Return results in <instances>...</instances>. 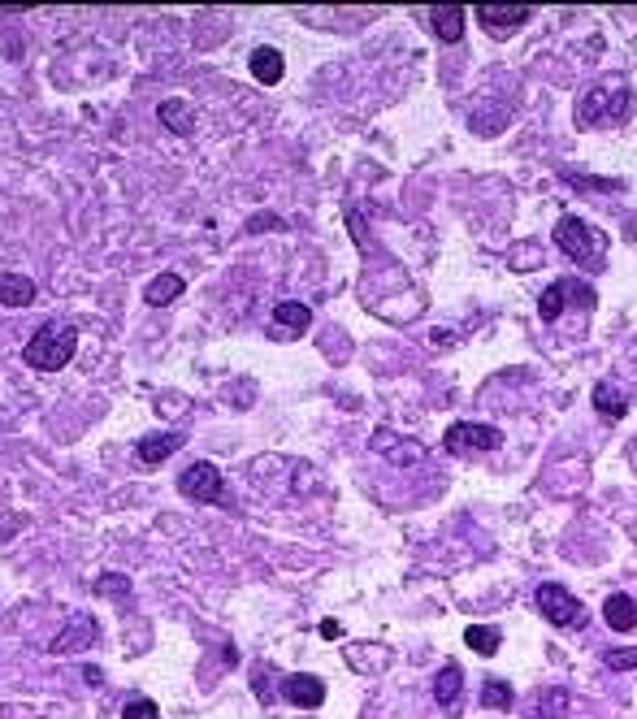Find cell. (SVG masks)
<instances>
[{
    "instance_id": "6da1fadb",
    "label": "cell",
    "mask_w": 637,
    "mask_h": 719,
    "mask_svg": "<svg viewBox=\"0 0 637 719\" xmlns=\"http://www.w3.org/2000/svg\"><path fill=\"white\" fill-rule=\"evenodd\" d=\"M633 113V91H629V78L624 74H607L590 83L577 96V126L581 130H594V126H624Z\"/></svg>"
},
{
    "instance_id": "7a4b0ae2",
    "label": "cell",
    "mask_w": 637,
    "mask_h": 719,
    "mask_svg": "<svg viewBox=\"0 0 637 719\" xmlns=\"http://www.w3.org/2000/svg\"><path fill=\"white\" fill-rule=\"evenodd\" d=\"M74 351H78V330L74 325H52L44 321L35 330V338L22 347V360L31 364L35 373H61L65 364L74 360Z\"/></svg>"
},
{
    "instance_id": "3957f363",
    "label": "cell",
    "mask_w": 637,
    "mask_h": 719,
    "mask_svg": "<svg viewBox=\"0 0 637 719\" xmlns=\"http://www.w3.org/2000/svg\"><path fill=\"white\" fill-rule=\"evenodd\" d=\"M555 243H559V252H564L572 265H598L607 252V239L598 230H590L581 217H572L564 213L555 221Z\"/></svg>"
},
{
    "instance_id": "277c9868",
    "label": "cell",
    "mask_w": 637,
    "mask_h": 719,
    "mask_svg": "<svg viewBox=\"0 0 637 719\" xmlns=\"http://www.w3.org/2000/svg\"><path fill=\"white\" fill-rule=\"evenodd\" d=\"M533 603H538V611L555 624V629H585V624H590V611H585L581 598L572 590H564V585H555V581L538 585Z\"/></svg>"
},
{
    "instance_id": "5b68a950",
    "label": "cell",
    "mask_w": 637,
    "mask_h": 719,
    "mask_svg": "<svg viewBox=\"0 0 637 719\" xmlns=\"http://www.w3.org/2000/svg\"><path fill=\"white\" fill-rule=\"evenodd\" d=\"M568 304L594 312V308H598V291H594L590 282H581V278H559V282H551V286H546V291L538 295V317L551 325V321H559V312H564Z\"/></svg>"
},
{
    "instance_id": "8992f818",
    "label": "cell",
    "mask_w": 637,
    "mask_h": 719,
    "mask_svg": "<svg viewBox=\"0 0 637 719\" xmlns=\"http://www.w3.org/2000/svg\"><path fill=\"white\" fill-rule=\"evenodd\" d=\"M178 490H182V499H191V503H226V477L208 460H195L187 473L178 477Z\"/></svg>"
},
{
    "instance_id": "52a82bcc",
    "label": "cell",
    "mask_w": 637,
    "mask_h": 719,
    "mask_svg": "<svg viewBox=\"0 0 637 719\" xmlns=\"http://www.w3.org/2000/svg\"><path fill=\"white\" fill-rule=\"evenodd\" d=\"M477 22L486 26V35L490 39H512L520 26H525L533 18V9L529 5H477Z\"/></svg>"
},
{
    "instance_id": "ba28073f",
    "label": "cell",
    "mask_w": 637,
    "mask_h": 719,
    "mask_svg": "<svg viewBox=\"0 0 637 719\" xmlns=\"http://www.w3.org/2000/svg\"><path fill=\"white\" fill-rule=\"evenodd\" d=\"M447 451H499L503 447V434L494 425H473V421H460V425H451L447 429Z\"/></svg>"
},
{
    "instance_id": "9c48e42d",
    "label": "cell",
    "mask_w": 637,
    "mask_h": 719,
    "mask_svg": "<svg viewBox=\"0 0 637 719\" xmlns=\"http://www.w3.org/2000/svg\"><path fill=\"white\" fill-rule=\"evenodd\" d=\"M96 637H100L96 620L78 611V616L65 620V629L48 642V655H74V650H91V646H96Z\"/></svg>"
},
{
    "instance_id": "30bf717a",
    "label": "cell",
    "mask_w": 637,
    "mask_h": 719,
    "mask_svg": "<svg viewBox=\"0 0 637 719\" xmlns=\"http://www.w3.org/2000/svg\"><path fill=\"white\" fill-rule=\"evenodd\" d=\"M434 702L447 715H460L464 707V672H460V663H442V672L434 676Z\"/></svg>"
},
{
    "instance_id": "8fae6325",
    "label": "cell",
    "mask_w": 637,
    "mask_h": 719,
    "mask_svg": "<svg viewBox=\"0 0 637 719\" xmlns=\"http://www.w3.org/2000/svg\"><path fill=\"white\" fill-rule=\"evenodd\" d=\"M282 698L291 702V707L312 711V707H321L325 702V681L321 676H312V672H295V676H286L282 681Z\"/></svg>"
},
{
    "instance_id": "7c38bea8",
    "label": "cell",
    "mask_w": 637,
    "mask_h": 719,
    "mask_svg": "<svg viewBox=\"0 0 637 719\" xmlns=\"http://www.w3.org/2000/svg\"><path fill=\"white\" fill-rule=\"evenodd\" d=\"M247 70H252V78L260 87H278L282 74H286V57L278 48L260 44V48H252V57H247Z\"/></svg>"
},
{
    "instance_id": "4fadbf2b",
    "label": "cell",
    "mask_w": 637,
    "mask_h": 719,
    "mask_svg": "<svg viewBox=\"0 0 637 719\" xmlns=\"http://www.w3.org/2000/svg\"><path fill=\"white\" fill-rule=\"evenodd\" d=\"M425 18H429V26H434V35L442 39V44H460L464 39V22H468L464 5H434Z\"/></svg>"
},
{
    "instance_id": "5bb4252c",
    "label": "cell",
    "mask_w": 637,
    "mask_h": 719,
    "mask_svg": "<svg viewBox=\"0 0 637 719\" xmlns=\"http://www.w3.org/2000/svg\"><path fill=\"white\" fill-rule=\"evenodd\" d=\"M373 451L386 455V460H395V464H416L421 460V447H412V442L399 438V434H386V429H377L373 434Z\"/></svg>"
},
{
    "instance_id": "9a60e30c",
    "label": "cell",
    "mask_w": 637,
    "mask_h": 719,
    "mask_svg": "<svg viewBox=\"0 0 637 719\" xmlns=\"http://www.w3.org/2000/svg\"><path fill=\"white\" fill-rule=\"evenodd\" d=\"M182 273H174V269H165V273H156V278L148 282V291H143V299H148L152 308H169L174 304V299L182 295Z\"/></svg>"
},
{
    "instance_id": "2e32d148",
    "label": "cell",
    "mask_w": 637,
    "mask_h": 719,
    "mask_svg": "<svg viewBox=\"0 0 637 719\" xmlns=\"http://www.w3.org/2000/svg\"><path fill=\"white\" fill-rule=\"evenodd\" d=\"M178 447H182V434H152V438H143V442H139L135 455H139V464L156 468V464H165Z\"/></svg>"
},
{
    "instance_id": "e0dca14e",
    "label": "cell",
    "mask_w": 637,
    "mask_h": 719,
    "mask_svg": "<svg viewBox=\"0 0 637 719\" xmlns=\"http://www.w3.org/2000/svg\"><path fill=\"white\" fill-rule=\"evenodd\" d=\"M0 304L5 308H31L35 304V282L26 273H5L0 278Z\"/></svg>"
},
{
    "instance_id": "ac0fdd59",
    "label": "cell",
    "mask_w": 637,
    "mask_h": 719,
    "mask_svg": "<svg viewBox=\"0 0 637 719\" xmlns=\"http://www.w3.org/2000/svg\"><path fill=\"white\" fill-rule=\"evenodd\" d=\"M603 620H607V629H611V633H629L633 624H637L633 598H629V594H611L607 603H603Z\"/></svg>"
},
{
    "instance_id": "d6986e66",
    "label": "cell",
    "mask_w": 637,
    "mask_h": 719,
    "mask_svg": "<svg viewBox=\"0 0 637 719\" xmlns=\"http://www.w3.org/2000/svg\"><path fill=\"white\" fill-rule=\"evenodd\" d=\"M312 325V312L308 304H295V299H286V304H273V330H286V334H304Z\"/></svg>"
},
{
    "instance_id": "ffe728a7",
    "label": "cell",
    "mask_w": 637,
    "mask_h": 719,
    "mask_svg": "<svg viewBox=\"0 0 637 719\" xmlns=\"http://www.w3.org/2000/svg\"><path fill=\"white\" fill-rule=\"evenodd\" d=\"M594 408L607 416V421H620L624 412H629V395L616 386V382H598L594 386Z\"/></svg>"
},
{
    "instance_id": "44dd1931",
    "label": "cell",
    "mask_w": 637,
    "mask_h": 719,
    "mask_svg": "<svg viewBox=\"0 0 637 719\" xmlns=\"http://www.w3.org/2000/svg\"><path fill=\"white\" fill-rule=\"evenodd\" d=\"M156 117H161V126L174 130V135H191L195 130V109L191 104H182V100H165L161 109H156Z\"/></svg>"
},
{
    "instance_id": "7402d4cb",
    "label": "cell",
    "mask_w": 637,
    "mask_h": 719,
    "mask_svg": "<svg viewBox=\"0 0 637 719\" xmlns=\"http://www.w3.org/2000/svg\"><path fill=\"white\" fill-rule=\"evenodd\" d=\"M464 646H468V650H477L481 659H490L494 650L503 646V633H499V629H490V624H468V629H464Z\"/></svg>"
},
{
    "instance_id": "603a6c76",
    "label": "cell",
    "mask_w": 637,
    "mask_h": 719,
    "mask_svg": "<svg viewBox=\"0 0 637 719\" xmlns=\"http://www.w3.org/2000/svg\"><path fill=\"white\" fill-rule=\"evenodd\" d=\"M481 707H486V711H512L516 707L512 685H507V681H486V689H481Z\"/></svg>"
},
{
    "instance_id": "cb8c5ba5",
    "label": "cell",
    "mask_w": 637,
    "mask_h": 719,
    "mask_svg": "<svg viewBox=\"0 0 637 719\" xmlns=\"http://www.w3.org/2000/svg\"><path fill=\"white\" fill-rule=\"evenodd\" d=\"M564 711H568V689H564V685L542 689V711H538V719H564Z\"/></svg>"
},
{
    "instance_id": "d4e9b609",
    "label": "cell",
    "mask_w": 637,
    "mask_h": 719,
    "mask_svg": "<svg viewBox=\"0 0 637 719\" xmlns=\"http://www.w3.org/2000/svg\"><path fill=\"white\" fill-rule=\"evenodd\" d=\"M603 663L611 672H633L637 668V646H620V650H607Z\"/></svg>"
},
{
    "instance_id": "484cf974",
    "label": "cell",
    "mask_w": 637,
    "mask_h": 719,
    "mask_svg": "<svg viewBox=\"0 0 637 719\" xmlns=\"http://www.w3.org/2000/svg\"><path fill=\"white\" fill-rule=\"evenodd\" d=\"M122 719H161V707H156L152 698H130L126 707H122Z\"/></svg>"
},
{
    "instance_id": "4316f807",
    "label": "cell",
    "mask_w": 637,
    "mask_h": 719,
    "mask_svg": "<svg viewBox=\"0 0 637 719\" xmlns=\"http://www.w3.org/2000/svg\"><path fill=\"white\" fill-rule=\"evenodd\" d=\"M96 594H104V598H122V594H130V581L122 577V572H104V577L96 581Z\"/></svg>"
},
{
    "instance_id": "83f0119b",
    "label": "cell",
    "mask_w": 637,
    "mask_h": 719,
    "mask_svg": "<svg viewBox=\"0 0 637 719\" xmlns=\"http://www.w3.org/2000/svg\"><path fill=\"white\" fill-rule=\"evenodd\" d=\"M260 230H286V221L273 217V213H260V217L247 221V234H260Z\"/></svg>"
}]
</instances>
